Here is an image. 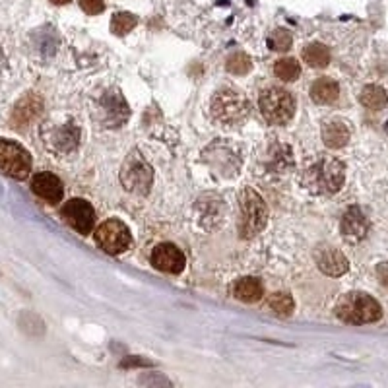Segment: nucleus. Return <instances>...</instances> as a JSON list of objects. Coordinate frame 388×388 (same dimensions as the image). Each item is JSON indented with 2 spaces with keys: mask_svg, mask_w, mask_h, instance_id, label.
Returning <instances> with one entry per match:
<instances>
[{
  "mask_svg": "<svg viewBox=\"0 0 388 388\" xmlns=\"http://www.w3.org/2000/svg\"><path fill=\"white\" fill-rule=\"evenodd\" d=\"M346 167L340 160L322 155L305 169V184L317 194H334L342 189Z\"/></svg>",
  "mask_w": 388,
  "mask_h": 388,
  "instance_id": "f257e3e1",
  "label": "nucleus"
},
{
  "mask_svg": "<svg viewBox=\"0 0 388 388\" xmlns=\"http://www.w3.org/2000/svg\"><path fill=\"white\" fill-rule=\"evenodd\" d=\"M336 317L348 324H369L382 317V309L377 299L361 291H351L340 297L336 303Z\"/></svg>",
  "mask_w": 388,
  "mask_h": 388,
  "instance_id": "f03ea898",
  "label": "nucleus"
},
{
  "mask_svg": "<svg viewBox=\"0 0 388 388\" xmlns=\"http://www.w3.org/2000/svg\"><path fill=\"white\" fill-rule=\"evenodd\" d=\"M241 208V233L243 237H254L260 233L268 221V208L259 192L245 189L239 198Z\"/></svg>",
  "mask_w": 388,
  "mask_h": 388,
  "instance_id": "7ed1b4c3",
  "label": "nucleus"
},
{
  "mask_svg": "<svg viewBox=\"0 0 388 388\" xmlns=\"http://www.w3.org/2000/svg\"><path fill=\"white\" fill-rule=\"evenodd\" d=\"M260 111L270 124H283L295 113V101L283 88H268L260 95Z\"/></svg>",
  "mask_w": 388,
  "mask_h": 388,
  "instance_id": "20e7f679",
  "label": "nucleus"
},
{
  "mask_svg": "<svg viewBox=\"0 0 388 388\" xmlns=\"http://www.w3.org/2000/svg\"><path fill=\"white\" fill-rule=\"evenodd\" d=\"M249 113V101L235 90H221L212 99V114L220 122L237 124Z\"/></svg>",
  "mask_w": 388,
  "mask_h": 388,
  "instance_id": "39448f33",
  "label": "nucleus"
},
{
  "mask_svg": "<svg viewBox=\"0 0 388 388\" xmlns=\"http://www.w3.org/2000/svg\"><path fill=\"white\" fill-rule=\"evenodd\" d=\"M31 165H33L31 155L23 146L6 138H0V171L22 181L30 177Z\"/></svg>",
  "mask_w": 388,
  "mask_h": 388,
  "instance_id": "423d86ee",
  "label": "nucleus"
},
{
  "mask_svg": "<svg viewBox=\"0 0 388 388\" xmlns=\"http://www.w3.org/2000/svg\"><path fill=\"white\" fill-rule=\"evenodd\" d=\"M98 245L109 254H121L129 251L132 237H130L129 228L119 220H107L98 228L95 233Z\"/></svg>",
  "mask_w": 388,
  "mask_h": 388,
  "instance_id": "0eeeda50",
  "label": "nucleus"
},
{
  "mask_svg": "<svg viewBox=\"0 0 388 388\" xmlns=\"http://www.w3.org/2000/svg\"><path fill=\"white\" fill-rule=\"evenodd\" d=\"M121 181L127 191L136 192V194H146V192L150 191L153 181L152 167L146 161L140 160V158L132 155L130 160H127L124 167H122Z\"/></svg>",
  "mask_w": 388,
  "mask_h": 388,
  "instance_id": "6e6552de",
  "label": "nucleus"
},
{
  "mask_svg": "<svg viewBox=\"0 0 388 388\" xmlns=\"http://www.w3.org/2000/svg\"><path fill=\"white\" fill-rule=\"evenodd\" d=\"M62 218L70 228L76 229L82 235L92 233V229L95 228V210L88 200L82 198H72L62 206Z\"/></svg>",
  "mask_w": 388,
  "mask_h": 388,
  "instance_id": "1a4fd4ad",
  "label": "nucleus"
},
{
  "mask_svg": "<svg viewBox=\"0 0 388 388\" xmlns=\"http://www.w3.org/2000/svg\"><path fill=\"white\" fill-rule=\"evenodd\" d=\"M152 264L161 272L179 274V272H183L187 260H184L183 251L179 247L171 243H163L158 245L152 251Z\"/></svg>",
  "mask_w": 388,
  "mask_h": 388,
  "instance_id": "9d476101",
  "label": "nucleus"
},
{
  "mask_svg": "<svg viewBox=\"0 0 388 388\" xmlns=\"http://www.w3.org/2000/svg\"><path fill=\"white\" fill-rule=\"evenodd\" d=\"M31 191L35 192L39 198L47 200L49 204H59L64 196L61 179L53 173H37L31 179Z\"/></svg>",
  "mask_w": 388,
  "mask_h": 388,
  "instance_id": "9b49d317",
  "label": "nucleus"
},
{
  "mask_svg": "<svg viewBox=\"0 0 388 388\" xmlns=\"http://www.w3.org/2000/svg\"><path fill=\"white\" fill-rule=\"evenodd\" d=\"M367 229H369V221H367L365 213L359 208H350L342 220V235L348 239L350 243H358L361 239H365Z\"/></svg>",
  "mask_w": 388,
  "mask_h": 388,
  "instance_id": "f8f14e48",
  "label": "nucleus"
},
{
  "mask_svg": "<svg viewBox=\"0 0 388 388\" xmlns=\"http://www.w3.org/2000/svg\"><path fill=\"white\" fill-rule=\"evenodd\" d=\"M317 262H319L320 270L327 276H342L350 268V262L343 257V252L334 249V247L320 249L317 252Z\"/></svg>",
  "mask_w": 388,
  "mask_h": 388,
  "instance_id": "ddd939ff",
  "label": "nucleus"
},
{
  "mask_svg": "<svg viewBox=\"0 0 388 388\" xmlns=\"http://www.w3.org/2000/svg\"><path fill=\"white\" fill-rule=\"evenodd\" d=\"M351 132L348 129V124L342 121H330L322 127V140L328 148L332 150H340L350 142Z\"/></svg>",
  "mask_w": 388,
  "mask_h": 388,
  "instance_id": "4468645a",
  "label": "nucleus"
},
{
  "mask_svg": "<svg viewBox=\"0 0 388 388\" xmlns=\"http://www.w3.org/2000/svg\"><path fill=\"white\" fill-rule=\"evenodd\" d=\"M233 295L243 303H257L264 295V286L259 278H241L233 286Z\"/></svg>",
  "mask_w": 388,
  "mask_h": 388,
  "instance_id": "2eb2a0df",
  "label": "nucleus"
},
{
  "mask_svg": "<svg viewBox=\"0 0 388 388\" xmlns=\"http://www.w3.org/2000/svg\"><path fill=\"white\" fill-rule=\"evenodd\" d=\"M41 99L35 98V95H30V98L22 99L14 109V114H12V121H14V127H23L31 122L39 113H41Z\"/></svg>",
  "mask_w": 388,
  "mask_h": 388,
  "instance_id": "dca6fc26",
  "label": "nucleus"
},
{
  "mask_svg": "<svg viewBox=\"0 0 388 388\" xmlns=\"http://www.w3.org/2000/svg\"><path fill=\"white\" fill-rule=\"evenodd\" d=\"M338 95H340V88L330 78H320L311 88V98L314 103H322V105L334 103Z\"/></svg>",
  "mask_w": 388,
  "mask_h": 388,
  "instance_id": "f3484780",
  "label": "nucleus"
},
{
  "mask_svg": "<svg viewBox=\"0 0 388 388\" xmlns=\"http://www.w3.org/2000/svg\"><path fill=\"white\" fill-rule=\"evenodd\" d=\"M359 101H361V105H365L367 109H371V111H381L384 109L388 103L387 92L382 90L381 86H365L363 90H361V95H359Z\"/></svg>",
  "mask_w": 388,
  "mask_h": 388,
  "instance_id": "a211bd4d",
  "label": "nucleus"
},
{
  "mask_svg": "<svg viewBox=\"0 0 388 388\" xmlns=\"http://www.w3.org/2000/svg\"><path fill=\"white\" fill-rule=\"evenodd\" d=\"M303 61L314 69H324L330 62V51L322 43H311L303 49Z\"/></svg>",
  "mask_w": 388,
  "mask_h": 388,
  "instance_id": "6ab92c4d",
  "label": "nucleus"
},
{
  "mask_svg": "<svg viewBox=\"0 0 388 388\" xmlns=\"http://www.w3.org/2000/svg\"><path fill=\"white\" fill-rule=\"evenodd\" d=\"M274 72L276 76L282 78L283 82H293L301 74V66H299V62L295 59H282V61L276 62Z\"/></svg>",
  "mask_w": 388,
  "mask_h": 388,
  "instance_id": "aec40b11",
  "label": "nucleus"
},
{
  "mask_svg": "<svg viewBox=\"0 0 388 388\" xmlns=\"http://www.w3.org/2000/svg\"><path fill=\"white\" fill-rule=\"evenodd\" d=\"M136 16L129 14V12H119V14L113 16L111 20V30H113L114 35H127L129 31H132L136 28Z\"/></svg>",
  "mask_w": 388,
  "mask_h": 388,
  "instance_id": "412c9836",
  "label": "nucleus"
},
{
  "mask_svg": "<svg viewBox=\"0 0 388 388\" xmlns=\"http://www.w3.org/2000/svg\"><path fill=\"white\" fill-rule=\"evenodd\" d=\"M268 305H270V309H272L276 314H280V317H288V314H291V312H293V307H295L290 293H282V291L270 297Z\"/></svg>",
  "mask_w": 388,
  "mask_h": 388,
  "instance_id": "4be33fe9",
  "label": "nucleus"
},
{
  "mask_svg": "<svg viewBox=\"0 0 388 388\" xmlns=\"http://www.w3.org/2000/svg\"><path fill=\"white\" fill-rule=\"evenodd\" d=\"M252 69L251 59L245 53H235L231 54L228 59V70L231 74H237V76H243V74H249Z\"/></svg>",
  "mask_w": 388,
  "mask_h": 388,
  "instance_id": "5701e85b",
  "label": "nucleus"
},
{
  "mask_svg": "<svg viewBox=\"0 0 388 388\" xmlns=\"http://www.w3.org/2000/svg\"><path fill=\"white\" fill-rule=\"evenodd\" d=\"M268 45L274 51H288L291 47V35L286 30L272 31V35L268 37Z\"/></svg>",
  "mask_w": 388,
  "mask_h": 388,
  "instance_id": "b1692460",
  "label": "nucleus"
},
{
  "mask_svg": "<svg viewBox=\"0 0 388 388\" xmlns=\"http://www.w3.org/2000/svg\"><path fill=\"white\" fill-rule=\"evenodd\" d=\"M80 6H82V10H84L86 14L98 16L103 12L105 0H80Z\"/></svg>",
  "mask_w": 388,
  "mask_h": 388,
  "instance_id": "393cba45",
  "label": "nucleus"
},
{
  "mask_svg": "<svg viewBox=\"0 0 388 388\" xmlns=\"http://www.w3.org/2000/svg\"><path fill=\"white\" fill-rule=\"evenodd\" d=\"M377 274H379V280H381L382 286H387L388 288V262L377 268Z\"/></svg>",
  "mask_w": 388,
  "mask_h": 388,
  "instance_id": "a878e982",
  "label": "nucleus"
},
{
  "mask_svg": "<svg viewBox=\"0 0 388 388\" xmlns=\"http://www.w3.org/2000/svg\"><path fill=\"white\" fill-rule=\"evenodd\" d=\"M54 4H59V6H61V4H69L70 0H53Z\"/></svg>",
  "mask_w": 388,
  "mask_h": 388,
  "instance_id": "bb28decb",
  "label": "nucleus"
}]
</instances>
